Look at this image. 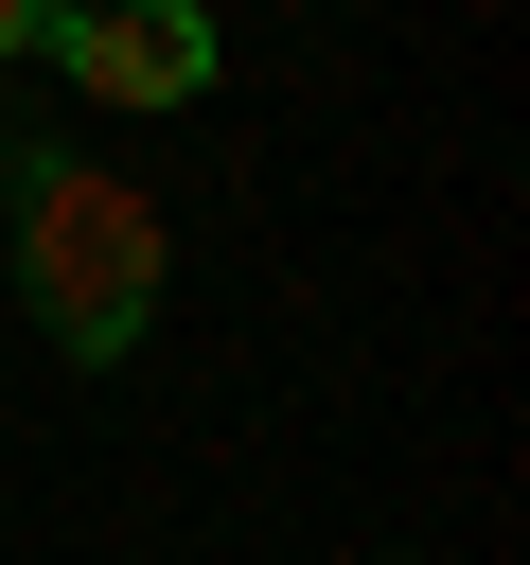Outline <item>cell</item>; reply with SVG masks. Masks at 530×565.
<instances>
[{
    "instance_id": "cell-1",
    "label": "cell",
    "mask_w": 530,
    "mask_h": 565,
    "mask_svg": "<svg viewBox=\"0 0 530 565\" xmlns=\"http://www.w3.org/2000/svg\"><path fill=\"white\" fill-rule=\"evenodd\" d=\"M0 212H18V300H35V335H53L71 371H124L141 318H159V212H141V177H106V159L53 141Z\"/></svg>"
},
{
    "instance_id": "cell-3",
    "label": "cell",
    "mask_w": 530,
    "mask_h": 565,
    "mask_svg": "<svg viewBox=\"0 0 530 565\" xmlns=\"http://www.w3.org/2000/svg\"><path fill=\"white\" fill-rule=\"evenodd\" d=\"M35 35H53V0H0V88L35 71Z\"/></svg>"
},
{
    "instance_id": "cell-2",
    "label": "cell",
    "mask_w": 530,
    "mask_h": 565,
    "mask_svg": "<svg viewBox=\"0 0 530 565\" xmlns=\"http://www.w3.org/2000/svg\"><path fill=\"white\" fill-rule=\"evenodd\" d=\"M35 71H71L88 106H194L230 71V35H212V0H53Z\"/></svg>"
}]
</instances>
